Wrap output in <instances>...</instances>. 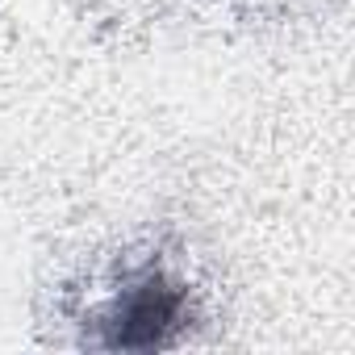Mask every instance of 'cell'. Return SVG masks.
I'll return each mask as SVG.
<instances>
[{"label": "cell", "mask_w": 355, "mask_h": 355, "mask_svg": "<svg viewBox=\"0 0 355 355\" xmlns=\"http://www.w3.org/2000/svg\"><path fill=\"white\" fill-rule=\"evenodd\" d=\"M92 322V347L101 351H163L189 322V293L159 263H142L121 280Z\"/></svg>", "instance_id": "obj_1"}]
</instances>
